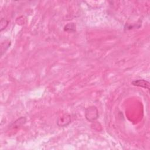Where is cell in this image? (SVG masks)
<instances>
[{
  "instance_id": "obj_1",
  "label": "cell",
  "mask_w": 150,
  "mask_h": 150,
  "mask_svg": "<svg viewBox=\"0 0 150 150\" xmlns=\"http://www.w3.org/2000/svg\"><path fill=\"white\" fill-rule=\"evenodd\" d=\"M131 84L133 86H137V87H141L144 88L149 89V83L145 80H134L131 82Z\"/></svg>"
},
{
  "instance_id": "obj_2",
  "label": "cell",
  "mask_w": 150,
  "mask_h": 150,
  "mask_svg": "<svg viewBox=\"0 0 150 150\" xmlns=\"http://www.w3.org/2000/svg\"><path fill=\"white\" fill-rule=\"evenodd\" d=\"M95 107H88L87 109L88 110V115H86V118L89 121H93L95 119L97 118L98 117V111H96V112H93L94 110L95 109Z\"/></svg>"
},
{
  "instance_id": "obj_3",
  "label": "cell",
  "mask_w": 150,
  "mask_h": 150,
  "mask_svg": "<svg viewBox=\"0 0 150 150\" xmlns=\"http://www.w3.org/2000/svg\"><path fill=\"white\" fill-rule=\"evenodd\" d=\"M64 30L66 32H74L76 30V25L73 23H68L64 26Z\"/></svg>"
}]
</instances>
